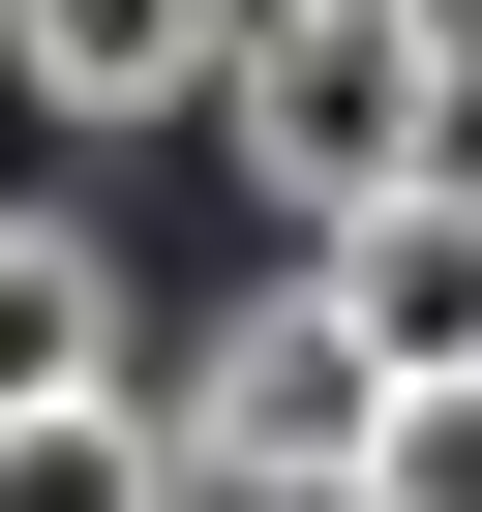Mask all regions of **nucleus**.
Masks as SVG:
<instances>
[{
	"instance_id": "obj_1",
	"label": "nucleus",
	"mask_w": 482,
	"mask_h": 512,
	"mask_svg": "<svg viewBox=\"0 0 482 512\" xmlns=\"http://www.w3.org/2000/svg\"><path fill=\"white\" fill-rule=\"evenodd\" d=\"M241 181H272V241H362V211H422L452 151H482V91L422 61V0H241Z\"/></svg>"
},
{
	"instance_id": "obj_2",
	"label": "nucleus",
	"mask_w": 482,
	"mask_h": 512,
	"mask_svg": "<svg viewBox=\"0 0 482 512\" xmlns=\"http://www.w3.org/2000/svg\"><path fill=\"white\" fill-rule=\"evenodd\" d=\"M181 482H302V512H362V422H392V362H362V302L332 272H272V302H211L181 332Z\"/></svg>"
},
{
	"instance_id": "obj_3",
	"label": "nucleus",
	"mask_w": 482,
	"mask_h": 512,
	"mask_svg": "<svg viewBox=\"0 0 482 512\" xmlns=\"http://www.w3.org/2000/svg\"><path fill=\"white\" fill-rule=\"evenodd\" d=\"M0 61H31V121H211L241 0H0Z\"/></svg>"
},
{
	"instance_id": "obj_4",
	"label": "nucleus",
	"mask_w": 482,
	"mask_h": 512,
	"mask_svg": "<svg viewBox=\"0 0 482 512\" xmlns=\"http://www.w3.org/2000/svg\"><path fill=\"white\" fill-rule=\"evenodd\" d=\"M302 272L362 302V362H392V392H452V362H482V151H452L422 211H362V241H302Z\"/></svg>"
},
{
	"instance_id": "obj_5",
	"label": "nucleus",
	"mask_w": 482,
	"mask_h": 512,
	"mask_svg": "<svg viewBox=\"0 0 482 512\" xmlns=\"http://www.w3.org/2000/svg\"><path fill=\"white\" fill-rule=\"evenodd\" d=\"M61 392H121V241L0 211V422H61Z\"/></svg>"
},
{
	"instance_id": "obj_6",
	"label": "nucleus",
	"mask_w": 482,
	"mask_h": 512,
	"mask_svg": "<svg viewBox=\"0 0 482 512\" xmlns=\"http://www.w3.org/2000/svg\"><path fill=\"white\" fill-rule=\"evenodd\" d=\"M0 512H181V422H151V392H61V422H0Z\"/></svg>"
},
{
	"instance_id": "obj_7",
	"label": "nucleus",
	"mask_w": 482,
	"mask_h": 512,
	"mask_svg": "<svg viewBox=\"0 0 482 512\" xmlns=\"http://www.w3.org/2000/svg\"><path fill=\"white\" fill-rule=\"evenodd\" d=\"M362 512H482V362H452V392H392V422H362Z\"/></svg>"
},
{
	"instance_id": "obj_8",
	"label": "nucleus",
	"mask_w": 482,
	"mask_h": 512,
	"mask_svg": "<svg viewBox=\"0 0 482 512\" xmlns=\"http://www.w3.org/2000/svg\"><path fill=\"white\" fill-rule=\"evenodd\" d=\"M422 61H452V91H482V0H422Z\"/></svg>"
}]
</instances>
